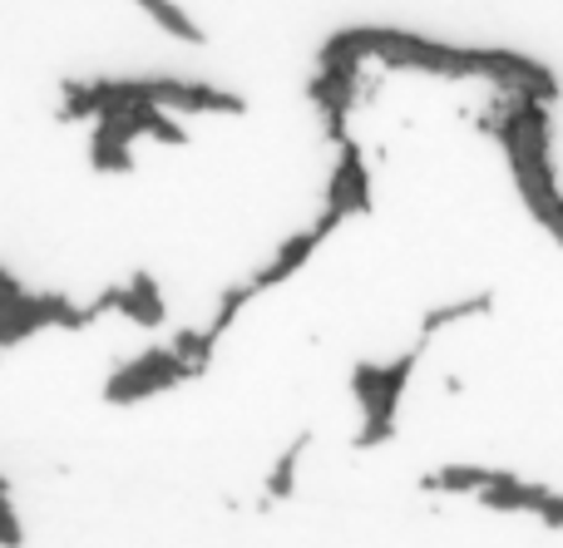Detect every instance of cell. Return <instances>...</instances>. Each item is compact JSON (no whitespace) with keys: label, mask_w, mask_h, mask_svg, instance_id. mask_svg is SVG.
<instances>
[{"label":"cell","mask_w":563,"mask_h":548,"mask_svg":"<svg viewBox=\"0 0 563 548\" xmlns=\"http://www.w3.org/2000/svg\"><path fill=\"white\" fill-rule=\"evenodd\" d=\"M505 480H515V470H495V465H440V470L420 474V490L426 494H479Z\"/></svg>","instance_id":"4fadbf2b"},{"label":"cell","mask_w":563,"mask_h":548,"mask_svg":"<svg viewBox=\"0 0 563 548\" xmlns=\"http://www.w3.org/2000/svg\"><path fill=\"white\" fill-rule=\"evenodd\" d=\"M366 65L400 69V75H430L450 85H489V89H534V94L559 99L554 69L539 55L505 45H460V40H435L406 25H346Z\"/></svg>","instance_id":"6da1fadb"},{"label":"cell","mask_w":563,"mask_h":548,"mask_svg":"<svg viewBox=\"0 0 563 548\" xmlns=\"http://www.w3.org/2000/svg\"><path fill=\"white\" fill-rule=\"evenodd\" d=\"M154 138V144L184 148L188 144V124L168 109L154 104H129V109H109V114L89 119V168L95 174H134V144Z\"/></svg>","instance_id":"5b68a950"},{"label":"cell","mask_w":563,"mask_h":548,"mask_svg":"<svg viewBox=\"0 0 563 548\" xmlns=\"http://www.w3.org/2000/svg\"><path fill=\"white\" fill-rule=\"evenodd\" d=\"M479 504L495 514H539L544 519V529H563V504L559 494L549 490V484H525L515 474V480L505 484H489V490H479Z\"/></svg>","instance_id":"8fae6325"},{"label":"cell","mask_w":563,"mask_h":548,"mask_svg":"<svg viewBox=\"0 0 563 548\" xmlns=\"http://www.w3.org/2000/svg\"><path fill=\"white\" fill-rule=\"evenodd\" d=\"M327 208L346 223V217H366L376 208V188H371V164L366 148L356 138H341L336 144V168H331L327 183Z\"/></svg>","instance_id":"30bf717a"},{"label":"cell","mask_w":563,"mask_h":548,"mask_svg":"<svg viewBox=\"0 0 563 548\" xmlns=\"http://www.w3.org/2000/svg\"><path fill=\"white\" fill-rule=\"evenodd\" d=\"M420 356H426V342L406 346V351L390 356V361H356L351 366V395H356V405H361V430L351 435L356 450H376V445L396 440L400 395H406Z\"/></svg>","instance_id":"277c9868"},{"label":"cell","mask_w":563,"mask_h":548,"mask_svg":"<svg viewBox=\"0 0 563 548\" xmlns=\"http://www.w3.org/2000/svg\"><path fill=\"white\" fill-rule=\"evenodd\" d=\"M184 381H198L194 366H184L168 346H148L139 351L134 361H119L104 381V401L109 405H139V401H154V395L174 391Z\"/></svg>","instance_id":"ba28073f"},{"label":"cell","mask_w":563,"mask_h":548,"mask_svg":"<svg viewBox=\"0 0 563 548\" xmlns=\"http://www.w3.org/2000/svg\"><path fill=\"white\" fill-rule=\"evenodd\" d=\"M129 104H154L168 114H223L243 119L247 99L238 89L208 85V79H178V75H99V79H65L59 85V124H89V119L109 114V109Z\"/></svg>","instance_id":"3957f363"},{"label":"cell","mask_w":563,"mask_h":548,"mask_svg":"<svg viewBox=\"0 0 563 548\" xmlns=\"http://www.w3.org/2000/svg\"><path fill=\"white\" fill-rule=\"evenodd\" d=\"M336 227H341V217L331 213V208H321V213H317V223H311V227H301V233H291L287 243H282L277 253L267 257V262L257 267L253 277H243V292L257 302V297H263V292H273V287L291 282V277H297L301 267H307L311 257H317V247L327 243V237L336 233Z\"/></svg>","instance_id":"9c48e42d"},{"label":"cell","mask_w":563,"mask_h":548,"mask_svg":"<svg viewBox=\"0 0 563 548\" xmlns=\"http://www.w3.org/2000/svg\"><path fill=\"white\" fill-rule=\"evenodd\" d=\"M114 316H124V322H134V326H164L168 322V302H164V292H158V282H154V272H129V282H119L114 287Z\"/></svg>","instance_id":"7c38bea8"},{"label":"cell","mask_w":563,"mask_h":548,"mask_svg":"<svg viewBox=\"0 0 563 548\" xmlns=\"http://www.w3.org/2000/svg\"><path fill=\"white\" fill-rule=\"evenodd\" d=\"M361 94H366V55L356 49L351 30H336L317 49V75L307 79V99L331 144L351 138V114L361 109Z\"/></svg>","instance_id":"8992f818"},{"label":"cell","mask_w":563,"mask_h":548,"mask_svg":"<svg viewBox=\"0 0 563 548\" xmlns=\"http://www.w3.org/2000/svg\"><path fill=\"white\" fill-rule=\"evenodd\" d=\"M554 104L534 89H495L479 128L499 144L525 208L549 237H559V168H554Z\"/></svg>","instance_id":"7a4b0ae2"},{"label":"cell","mask_w":563,"mask_h":548,"mask_svg":"<svg viewBox=\"0 0 563 548\" xmlns=\"http://www.w3.org/2000/svg\"><path fill=\"white\" fill-rule=\"evenodd\" d=\"M489 312H495V292H470V297H455V302H440L420 316L416 342L430 346L440 332H450V326H460V322H475V316H489Z\"/></svg>","instance_id":"5bb4252c"},{"label":"cell","mask_w":563,"mask_h":548,"mask_svg":"<svg viewBox=\"0 0 563 548\" xmlns=\"http://www.w3.org/2000/svg\"><path fill=\"white\" fill-rule=\"evenodd\" d=\"M134 5L144 10V15L154 20V25L164 30L168 40H184V45H203V40H208L203 30L194 25V15H188V10L178 5V0H134Z\"/></svg>","instance_id":"9a60e30c"},{"label":"cell","mask_w":563,"mask_h":548,"mask_svg":"<svg viewBox=\"0 0 563 548\" xmlns=\"http://www.w3.org/2000/svg\"><path fill=\"white\" fill-rule=\"evenodd\" d=\"M95 326L89 302H75L65 292H25L15 277L0 267V351L30 342L40 332H85Z\"/></svg>","instance_id":"52a82bcc"},{"label":"cell","mask_w":563,"mask_h":548,"mask_svg":"<svg viewBox=\"0 0 563 548\" xmlns=\"http://www.w3.org/2000/svg\"><path fill=\"white\" fill-rule=\"evenodd\" d=\"M307 445H311V435H297V440L277 455L273 474H267V494H263L267 504H282L291 490H297V465H301V455H307Z\"/></svg>","instance_id":"2e32d148"}]
</instances>
